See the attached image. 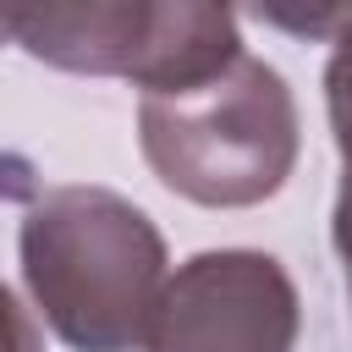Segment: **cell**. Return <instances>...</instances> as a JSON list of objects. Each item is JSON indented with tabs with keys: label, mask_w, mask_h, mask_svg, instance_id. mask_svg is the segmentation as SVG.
<instances>
[{
	"label": "cell",
	"mask_w": 352,
	"mask_h": 352,
	"mask_svg": "<svg viewBox=\"0 0 352 352\" xmlns=\"http://www.w3.org/2000/svg\"><path fill=\"white\" fill-rule=\"evenodd\" d=\"M22 280L72 352H132L165 292V236L110 187H50L22 220Z\"/></svg>",
	"instance_id": "1"
},
{
	"label": "cell",
	"mask_w": 352,
	"mask_h": 352,
	"mask_svg": "<svg viewBox=\"0 0 352 352\" xmlns=\"http://www.w3.org/2000/svg\"><path fill=\"white\" fill-rule=\"evenodd\" d=\"M324 110H330V132H336V148H341V165H346L341 182H352V22L341 28L330 66H324Z\"/></svg>",
	"instance_id": "5"
},
{
	"label": "cell",
	"mask_w": 352,
	"mask_h": 352,
	"mask_svg": "<svg viewBox=\"0 0 352 352\" xmlns=\"http://www.w3.org/2000/svg\"><path fill=\"white\" fill-rule=\"evenodd\" d=\"M11 38V11H0V44Z\"/></svg>",
	"instance_id": "8"
},
{
	"label": "cell",
	"mask_w": 352,
	"mask_h": 352,
	"mask_svg": "<svg viewBox=\"0 0 352 352\" xmlns=\"http://www.w3.org/2000/svg\"><path fill=\"white\" fill-rule=\"evenodd\" d=\"M11 38L60 72L132 77L143 94L187 88L242 55L236 16L226 6H148V0H88V6H6Z\"/></svg>",
	"instance_id": "3"
},
{
	"label": "cell",
	"mask_w": 352,
	"mask_h": 352,
	"mask_svg": "<svg viewBox=\"0 0 352 352\" xmlns=\"http://www.w3.org/2000/svg\"><path fill=\"white\" fill-rule=\"evenodd\" d=\"M0 352H44V341H38L33 319H28V308L11 297L6 280H0Z\"/></svg>",
	"instance_id": "6"
},
{
	"label": "cell",
	"mask_w": 352,
	"mask_h": 352,
	"mask_svg": "<svg viewBox=\"0 0 352 352\" xmlns=\"http://www.w3.org/2000/svg\"><path fill=\"white\" fill-rule=\"evenodd\" d=\"M330 242H336V253H341L346 297H352V182H341V198H336V214H330Z\"/></svg>",
	"instance_id": "7"
},
{
	"label": "cell",
	"mask_w": 352,
	"mask_h": 352,
	"mask_svg": "<svg viewBox=\"0 0 352 352\" xmlns=\"http://www.w3.org/2000/svg\"><path fill=\"white\" fill-rule=\"evenodd\" d=\"M297 286L280 258L220 248L187 258L148 319L143 352H292Z\"/></svg>",
	"instance_id": "4"
},
{
	"label": "cell",
	"mask_w": 352,
	"mask_h": 352,
	"mask_svg": "<svg viewBox=\"0 0 352 352\" xmlns=\"http://www.w3.org/2000/svg\"><path fill=\"white\" fill-rule=\"evenodd\" d=\"M138 143L170 192L204 209H248L275 198L297 165V104L286 77L242 50L204 82L143 94Z\"/></svg>",
	"instance_id": "2"
}]
</instances>
